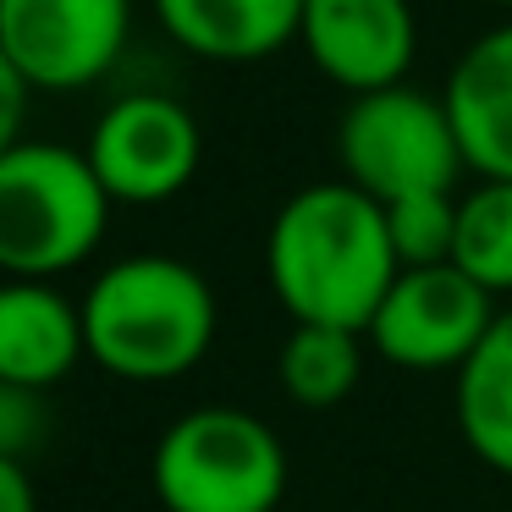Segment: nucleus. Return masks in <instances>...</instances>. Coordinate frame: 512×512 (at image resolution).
I'll return each mask as SVG.
<instances>
[{
    "label": "nucleus",
    "mask_w": 512,
    "mask_h": 512,
    "mask_svg": "<svg viewBox=\"0 0 512 512\" xmlns=\"http://www.w3.org/2000/svg\"><path fill=\"white\" fill-rule=\"evenodd\" d=\"M265 276L292 325L369 331L380 298L402 276L386 210L347 177L309 182L270 221Z\"/></svg>",
    "instance_id": "f257e3e1"
},
{
    "label": "nucleus",
    "mask_w": 512,
    "mask_h": 512,
    "mask_svg": "<svg viewBox=\"0 0 512 512\" xmlns=\"http://www.w3.org/2000/svg\"><path fill=\"white\" fill-rule=\"evenodd\" d=\"M89 358L116 380L166 386L215 342V292L188 259L127 254L83 292Z\"/></svg>",
    "instance_id": "f03ea898"
},
{
    "label": "nucleus",
    "mask_w": 512,
    "mask_h": 512,
    "mask_svg": "<svg viewBox=\"0 0 512 512\" xmlns=\"http://www.w3.org/2000/svg\"><path fill=\"white\" fill-rule=\"evenodd\" d=\"M111 188L89 149L17 138L0 149V265L12 281H56L111 232Z\"/></svg>",
    "instance_id": "7ed1b4c3"
},
{
    "label": "nucleus",
    "mask_w": 512,
    "mask_h": 512,
    "mask_svg": "<svg viewBox=\"0 0 512 512\" xmlns=\"http://www.w3.org/2000/svg\"><path fill=\"white\" fill-rule=\"evenodd\" d=\"M149 479L166 512H276L287 496V446L248 408H193L160 435Z\"/></svg>",
    "instance_id": "20e7f679"
},
{
    "label": "nucleus",
    "mask_w": 512,
    "mask_h": 512,
    "mask_svg": "<svg viewBox=\"0 0 512 512\" xmlns=\"http://www.w3.org/2000/svg\"><path fill=\"white\" fill-rule=\"evenodd\" d=\"M336 166L375 204H397L413 193H452L468 160L441 94L397 83L347 100L336 122Z\"/></svg>",
    "instance_id": "39448f33"
},
{
    "label": "nucleus",
    "mask_w": 512,
    "mask_h": 512,
    "mask_svg": "<svg viewBox=\"0 0 512 512\" xmlns=\"http://www.w3.org/2000/svg\"><path fill=\"white\" fill-rule=\"evenodd\" d=\"M133 0H0V67L34 94H78L122 67Z\"/></svg>",
    "instance_id": "423d86ee"
},
{
    "label": "nucleus",
    "mask_w": 512,
    "mask_h": 512,
    "mask_svg": "<svg viewBox=\"0 0 512 512\" xmlns=\"http://www.w3.org/2000/svg\"><path fill=\"white\" fill-rule=\"evenodd\" d=\"M83 149L116 204H166L199 177L204 133L177 94L127 89L100 111Z\"/></svg>",
    "instance_id": "0eeeda50"
},
{
    "label": "nucleus",
    "mask_w": 512,
    "mask_h": 512,
    "mask_svg": "<svg viewBox=\"0 0 512 512\" xmlns=\"http://www.w3.org/2000/svg\"><path fill=\"white\" fill-rule=\"evenodd\" d=\"M490 320H496V298L474 276H463L457 265H419L391 281L364 336L397 369H413V375L452 369L457 375L468 353L485 342Z\"/></svg>",
    "instance_id": "6e6552de"
},
{
    "label": "nucleus",
    "mask_w": 512,
    "mask_h": 512,
    "mask_svg": "<svg viewBox=\"0 0 512 512\" xmlns=\"http://www.w3.org/2000/svg\"><path fill=\"white\" fill-rule=\"evenodd\" d=\"M298 45L309 67L353 100L408 83L419 61V17L413 0H309Z\"/></svg>",
    "instance_id": "1a4fd4ad"
},
{
    "label": "nucleus",
    "mask_w": 512,
    "mask_h": 512,
    "mask_svg": "<svg viewBox=\"0 0 512 512\" xmlns=\"http://www.w3.org/2000/svg\"><path fill=\"white\" fill-rule=\"evenodd\" d=\"M446 116L474 177L512 182V17L474 34L446 72Z\"/></svg>",
    "instance_id": "9d476101"
},
{
    "label": "nucleus",
    "mask_w": 512,
    "mask_h": 512,
    "mask_svg": "<svg viewBox=\"0 0 512 512\" xmlns=\"http://www.w3.org/2000/svg\"><path fill=\"white\" fill-rule=\"evenodd\" d=\"M309 0H149L160 34L210 67H254L303 34Z\"/></svg>",
    "instance_id": "9b49d317"
},
{
    "label": "nucleus",
    "mask_w": 512,
    "mask_h": 512,
    "mask_svg": "<svg viewBox=\"0 0 512 512\" xmlns=\"http://www.w3.org/2000/svg\"><path fill=\"white\" fill-rule=\"evenodd\" d=\"M89 353L83 303L61 298L50 281H12L0 292V386L50 391Z\"/></svg>",
    "instance_id": "f8f14e48"
},
{
    "label": "nucleus",
    "mask_w": 512,
    "mask_h": 512,
    "mask_svg": "<svg viewBox=\"0 0 512 512\" xmlns=\"http://www.w3.org/2000/svg\"><path fill=\"white\" fill-rule=\"evenodd\" d=\"M457 430L485 468L512 474V309H496L485 342L457 369Z\"/></svg>",
    "instance_id": "ddd939ff"
},
{
    "label": "nucleus",
    "mask_w": 512,
    "mask_h": 512,
    "mask_svg": "<svg viewBox=\"0 0 512 512\" xmlns=\"http://www.w3.org/2000/svg\"><path fill=\"white\" fill-rule=\"evenodd\" d=\"M276 375H281V391L298 408H336L364 380V331L292 325V336L281 342Z\"/></svg>",
    "instance_id": "4468645a"
},
{
    "label": "nucleus",
    "mask_w": 512,
    "mask_h": 512,
    "mask_svg": "<svg viewBox=\"0 0 512 512\" xmlns=\"http://www.w3.org/2000/svg\"><path fill=\"white\" fill-rule=\"evenodd\" d=\"M452 265L463 276H474L490 298L512 292V182L507 177H479L457 199Z\"/></svg>",
    "instance_id": "2eb2a0df"
},
{
    "label": "nucleus",
    "mask_w": 512,
    "mask_h": 512,
    "mask_svg": "<svg viewBox=\"0 0 512 512\" xmlns=\"http://www.w3.org/2000/svg\"><path fill=\"white\" fill-rule=\"evenodd\" d=\"M386 210V232L397 248L402 270L419 265H452V243H457V199L452 193H413V199L380 204Z\"/></svg>",
    "instance_id": "dca6fc26"
},
{
    "label": "nucleus",
    "mask_w": 512,
    "mask_h": 512,
    "mask_svg": "<svg viewBox=\"0 0 512 512\" xmlns=\"http://www.w3.org/2000/svg\"><path fill=\"white\" fill-rule=\"evenodd\" d=\"M39 413H45V391L0 386V457L28 452V441L39 435Z\"/></svg>",
    "instance_id": "f3484780"
},
{
    "label": "nucleus",
    "mask_w": 512,
    "mask_h": 512,
    "mask_svg": "<svg viewBox=\"0 0 512 512\" xmlns=\"http://www.w3.org/2000/svg\"><path fill=\"white\" fill-rule=\"evenodd\" d=\"M0 512H34V485H28L23 457H0Z\"/></svg>",
    "instance_id": "a211bd4d"
},
{
    "label": "nucleus",
    "mask_w": 512,
    "mask_h": 512,
    "mask_svg": "<svg viewBox=\"0 0 512 512\" xmlns=\"http://www.w3.org/2000/svg\"><path fill=\"white\" fill-rule=\"evenodd\" d=\"M490 6H501V12H507V17H512V0H490Z\"/></svg>",
    "instance_id": "6ab92c4d"
}]
</instances>
